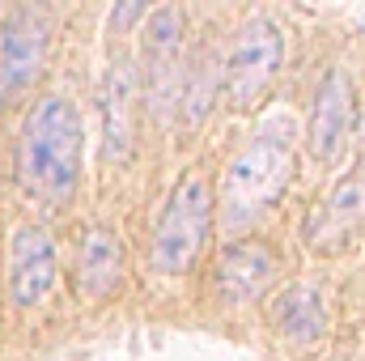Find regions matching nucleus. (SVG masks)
I'll use <instances>...</instances> for the list:
<instances>
[{
	"instance_id": "ddd939ff",
	"label": "nucleus",
	"mask_w": 365,
	"mask_h": 361,
	"mask_svg": "<svg viewBox=\"0 0 365 361\" xmlns=\"http://www.w3.org/2000/svg\"><path fill=\"white\" fill-rule=\"evenodd\" d=\"M365 208V183L361 179H349L340 183V191L331 195V208H327V221H336V225H349V221H357Z\"/></svg>"
},
{
	"instance_id": "f257e3e1",
	"label": "nucleus",
	"mask_w": 365,
	"mask_h": 361,
	"mask_svg": "<svg viewBox=\"0 0 365 361\" xmlns=\"http://www.w3.org/2000/svg\"><path fill=\"white\" fill-rule=\"evenodd\" d=\"M17 175L34 200L51 208L73 200L81 179V115L64 98H38L30 106L17 141Z\"/></svg>"
},
{
	"instance_id": "1a4fd4ad",
	"label": "nucleus",
	"mask_w": 365,
	"mask_h": 361,
	"mask_svg": "<svg viewBox=\"0 0 365 361\" xmlns=\"http://www.w3.org/2000/svg\"><path fill=\"white\" fill-rule=\"evenodd\" d=\"M132 64L119 56L106 68V86H102V136H106V158H128L132 145Z\"/></svg>"
},
{
	"instance_id": "7ed1b4c3",
	"label": "nucleus",
	"mask_w": 365,
	"mask_h": 361,
	"mask_svg": "<svg viewBox=\"0 0 365 361\" xmlns=\"http://www.w3.org/2000/svg\"><path fill=\"white\" fill-rule=\"evenodd\" d=\"M208 221H212V195L208 183L200 175L179 183L170 208L158 221V238H153V264L158 272H187L195 264L204 238H208Z\"/></svg>"
},
{
	"instance_id": "6e6552de",
	"label": "nucleus",
	"mask_w": 365,
	"mask_h": 361,
	"mask_svg": "<svg viewBox=\"0 0 365 361\" xmlns=\"http://www.w3.org/2000/svg\"><path fill=\"white\" fill-rule=\"evenodd\" d=\"M276 276V255L259 243H238L221 255L217 264V298L230 306H242L251 298H259Z\"/></svg>"
},
{
	"instance_id": "39448f33",
	"label": "nucleus",
	"mask_w": 365,
	"mask_h": 361,
	"mask_svg": "<svg viewBox=\"0 0 365 361\" xmlns=\"http://www.w3.org/2000/svg\"><path fill=\"white\" fill-rule=\"evenodd\" d=\"M284 56V39L268 17H251L238 30V43L230 51V102L247 106L251 98H259V90L272 81V73L280 68Z\"/></svg>"
},
{
	"instance_id": "9d476101",
	"label": "nucleus",
	"mask_w": 365,
	"mask_h": 361,
	"mask_svg": "<svg viewBox=\"0 0 365 361\" xmlns=\"http://www.w3.org/2000/svg\"><path fill=\"white\" fill-rule=\"evenodd\" d=\"M179 43H182V13L175 4L158 9L149 17V30H145V64H149V90L162 102L170 90V77H175V64H179Z\"/></svg>"
},
{
	"instance_id": "423d86ee",
	"label": "nucleus",
	"mask_w": 365,
	"mask_h": 361,
	"mask_svg": "<svg viewBox=\"0 0 365 361\" xmlns=\"http://www.w3.org/2000/svg\"><path fill=\"white\" fill-rule=\"evenodd\" d=\"M56 238L38 225H26L13 234V255H9V298L13 306L30 310L56 289Z\"/></svg>"
},
{
	"instance_id": "20e7f679",
	"label": "nucleus",
	"mask_w": 365,
	"mask_h": 361,
	"mask_svg": "<svg viewBox=\"0 0 365 361\" xmlns=\"http://www.w3.org/2000/svg\"><path fill=\"white\" fill-rule=\"evenodd\" d=\"M51 47V13L21 4L0 21V102H17L43 73Z\"/></svg>"
},
{
	"instance_id": "9b49d317",
	"label": "nucleus",
	"mask_w": 365,
	"mask_h": 361,
	"mask_svg": "<svg viewBox=\"0 0 365 361\" xmlns=\"http://www.w3.org/2000/svg\"><path fill=\"white\" fill-rule=\"evenodd\" d=\"M123 280V247L110 230H90L77 255V285L90 298H106Z\"/></svg>"
},
{
	"instance_id": "0eeeda50",
	"label": "nucleus",
	"mask_w": 365,
	"mask_h": 361,
	"mask_svg": "<svg viewBox=\"0 0 365 361\" xmlns=\"http://www.w3.org/2000/svg\"><path fill=\"white\" fill-rule=\"evenodd\" d=\"M349 115H353V90L349 77L340 68H331L323 77V86L314 93V115H310V149L323 162H336L349 136Z\"/></svg>"
},
{
	"instance_id": "f8f14e48",
	"label": "nucleus",
	"mask_w": 365,
	"mask_h": 361,
	"mask_svg": "<svg viewBox=\"0 0 365 361\" xmlns=\"http://www.w3.org/2000/svg\"><path fill=\"white\" fill-rule=\"evenodd\" d=\"M272 323L280 336L297 340V345H310L323 336V323H327V310H323V293L314 285H289L272 306Z\"/></svg>"
},
{
	"instance_id": "f03ea898",
	"label": "nucleus",
	"mask_w": 365,
	"mask_h": 361,
	"mask_svg": "<svg viewBox=\"0 0 365 361\" xmlns=\"http://www.w3.org/2000/svg\"><path fill=\"white\" fill-rule=\"evenodd\" d=\"M284 183H289V136L280 141V132H264L234 158L225 175V221L242 225L259 217L268 204H276Z\"/></svg>"
}]
</instances>
